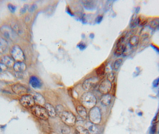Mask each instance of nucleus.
I'll list each match as a JSON object with an SVG mask.
<instances>
[{"label": "nucleus", "instance_id": "obj_19", "mask_svg": "<svg viewBox=\"0 0 159 134\" xmlns=\"http://www.w3.org/2000/svg\"><path fill=\"white\" fill-rule=\"evenodd\" d=\"M33 97L34 98L35 102L37 103L38 105H40V106L45 105V104H46L45 100L42 95L40 94L39 93H35L33 95Z\"/></svg>", "mask_w": 159, "mask_h": 134}, {"label": "nucleus", "instance_id": "obj_32", "mask_svg": "<svg viewBox=\"0 0 159 134\" xmlns=\"http://www.w3.org/2000/svg\"><path fill=\"white\" fill-rule=\"evenodd\" d=\"M37 6L36 5V4H32V6H31L30 7H29V9H28V11L29 12H30V13H31V12H33V11H35L37 9Z\"/></svg>", "mask_w": 159, "mask_h": 134}, {"label": "nucleus", "instance_id": "obj_6", "mask_svg": "<svg viewBox=\"0 0 159 134\" xmlns=\"http://www.w3.org/2000/svg\"><path fill=\"white\" fill-rule=\"evenodd\" d=\"M20 104L26 109L31 108L35 106V100L33 95L30 94H25L22 95L19 100Z\"/></svg>", "mask_w": 159, "mask_h": 134}, {"label": "nucleus", "instance_id": "obj_37", "mask_svg": "<svg viewBox=\"0 0 159 134\" xmlns=\"http://www.w3.org/2000/svg\"></svg>", "mask_w": 159, "mask_h": 134}, {"label": "nucleus", "instance_id": "obj_4", "mask_svg": "<svg viewBox=\"0 0 159 134\" xmlns=\"http://www.w3.org/2000/svg\"><path fill=\"white\" fill-rule=\"evenodd\" d=\"M89 118L90 122L98 125L101 121V113L99 108L98 107H94L90 109L89 113Z\"/></svg>", "mask_w": 159, "mask_h": 134}, {"label": "nucleus", "instance_id": "obj_36", "mask_svg": "<svg viewBox=\"0 0 159 134\" xmlns=\"http://www.w3.org/2000/svg\"><path fill=\"white\" fill-rule=\"evenodd\" d=\"M159 115H157L154 119V120H153V121H152V123H157V122H159Z\"/></svg>", "mask_w": 159, "mask_h": 134}, {"label": "nucleus", "instance_id": "obj_16", "mask_svg": "<svg viewBox=\"0 0 159 134\" xmlns=\"http://www.w3.org/2000/svg\"><path fill=\"white\" fill-rule=\"evenodd\" d=\"M112 102V95L110 94H103L101 98V103L105 106H109Z\"/></svg>", "mask_w": 159, "mask_h": 134}, {"label": "nucleus", "instance_id": "obj_24", "mask_svg": "<svg viewBox=\"0 0 159 134\" xmlns=\"http://www.w3.org/2000/svg\"><path fill=\"white\" fill-rule=\"evenodd\" d=\"M159 25V19L157 18L151 20L150 23V27L152 29H156Z\"/></svg>", "mask_w": 159, "mask_h": 134}, {"label": "nucleus", "instance_id": "obj_23", "mask_svg": "<svg viewBox=\"0 0 159 134\" xmlns=\"http://www.w3.org/2000/svg\"><path fill=\"white\" fill-rule=\"evenodd\" d=\"M77 134H90L87 129L83 126H78L75 129Z\"/></svg>", "mask_w": 159, "mask_h": 134}, {"label": "nucleus", "instance_id": "obj_1", "mask_svg": "<svg viewBox=\"0 0 159 134\" xmlns=\"http://www.w3.org/2000/svg\"><path fill=\"white\" fill-rule=\"evenodd\" d=\"M81 103L86 108L91 109L95 107L97 100L95 96L90 92H86L81 95Z\"/></svg>", "mask_w": 159, "mask_h": 134}, {"label": "nucleus", "instance_id": "obj_30", "mask_svg": "<svg viewBox=\"0 0 159 134\" xmlns=\"http://www.w3.org/2000/svg\"><path fill=\"white\" fill-rule=\"evenodd\" d=\"M107 79H108L111 82L114 80V78H115L114 74L112 71L107 72Z\"/></svg>", "mask_w": 159, "mask_h": 134}, {"label": "nucleus", "instance_id": "obj_20", "mask_svg": "<svg viewBox=\"0 0 159 134\" xmlns=\"http://www.w3.org/2000/svg\"><path fill=\"white\" fill-rule=\"evenodd\" d=\"M139 37L138 36L134 35L130 38L129 44L131 47H135L139 44Z\"/></svg>", "mask_w": 159, "mask_h": 134}, {"label": "nucleus", "instance_id": "obj_29", "mask_svg": "<svg viewBox=\"0 0 159 134\" xmlns=\"http://www.w3.org/2000/svg\"><path fill=\"white\" fill-rule=\"evenodd\" d=\"M147 22H148L147 19L143 18V17H140L138 20V24L140 26H145L146 24H147Z\"/></svg>", "mask_w": 159, "mask_h": 134}, {"label": "nucleus", "instance_id": "obj_2", "mask_svg": "<svg viewBox=\"0 0 159 134\" xmlns=\"http://www.w3.org/2000/svg\"><path fill=\"white\" fill-rule=\"evenodd\" d=\"M59 116L64 123L68 126H74L76 123V117L69 111H61L59 113Z\"/></svg>", "mask_w": 159, "mask_h": 134}, {"label": "nucleus", "instance_id": "obj_31", "mask_svg": "<svg viewBox=\"0 0 159 134\" xmlns=\"http://www.w3.org/2000/svg\"><path fill=\"white\" fill-rule=\"evenodd\" d=\"M29 7H30V6H29V5H27V4H26V5H25L24 6V7H22V8L20 9V13L21 14H25L28 10V9H29Z\"/></svg>", "mask_w": 159, "mask_h": 134}, {"label": "nucleus", "instance_id": "obj_13", "mask_svg": "<svg viewBox=\"0 0 159 134\" xmlns=\"http://www.w3.org/2000/svg\"><path fill=\"white\" fill-rule=\"evenodd\" d=\"M76 110L77 113L79 114L81 118L84 119H86L88 118V112L86 111V109L83 106V105H79L76 107Z\"/></svg>", "mask_w": 159, "mask_h": 134}, {"label": "nucleus", "instance_id": "obj_17", "mask_svg": "<svg viewBox=\"0 0 159 134\" xmlns=\"http://www.w3.org/2000/svg\"><path fill=\"white\" fill-rule=\"evenodd\" d=\"M126 47V45L125 43L117 44V47H116V48L114 51L115 55H117V56L123 55L125 52Z\"/></svg>", "mask_w": 159, "mask_h": 134}, {"label": "nucleus", "instance_id": "obj_14", "mask_svg": "<svg viewBox=\"0 0 159 134\" xmlns=\"http://www.w3.org/2000/svg\"><path fill=\"white\" fill-rule=\"evenodd\" d=\"M45 108L48 111L49 116H51L52 118H55L57 116L56 110L52 104L49 103L45 104Z\"/></svg>", "mask_w": 159, "mask_h": 134}, {"label": "nucleus", "instance_id": "obj_8", "mask_svg": "<svg viewBox=\"0 0 159 134\" xmlns=\"http://www.w3.org/2000/svg\"><path fill=\"white\" fill-rule=\"evenodd\" d=\"M112 88L111 82L108 79L103 80L99 86V91L102 94H107L110 93Z\"/></svg>", "mask_w": 159, "mask_h": 134}, {"label": "nucleus", "instance_id": "obj_5", "mask_svg": "<svg viewBox=\"0 0 159 134\" xmlns=\"http://www.w3.org/2000/svg\"><path fill=\"white\" fill-rule=\"evenodd\" d=\"M99 82V79L98 77H92L86 79L82 85L83 89L87 92L93 90L98 85Z\"/></svg>", "mask_w": 159, "mask_h": 134}, {"label": "nucleus", "instance_id": "obj_7", "mask_svg": "<svg viewBox=\"0 0 159 134\" xmlns=\"http://www.w3.org/2000/svg\"><path fill=\"white\" fill-rule=\"evenodd\" d=\"M11 57L17 62H24L25 59L24 51L18 45H15L11 50Z\"/></svg>", "mask_w": 159, "mask_h": 134}, {"label": "nucleus", "instance_id": "obj_21", "mask_svg": "<svg viewBox=\"0 0 159 134\" xmlns=\"http://www.w3.org/2000/svg\"><path fill=\"white\" fill-rule=\"evenodd\" d=\"M84 7L88 10H93L95 8L96 2L94 1H83Z\"/></svg>", "mask_w": 159, "mask_h": 134}, {"label": "nucleus", "instance_id": "obj_9", "mask_svg": "<svg viewBox=\"0 0 159 134\" xmlns=\"http://www.w3.org/2000/svg\"><path fill=\"white\" fill-rule=\"evenodd\" d=\"M12 91L18 95H24L28 92V89L24 85L20 84H16L12 86Z\"/></svg>", "mask_w": 159, "mask_h": 134}, {"label": "nucleus", "instance_id": "obj_15", "mask_svg": "<svg viewBox=\"0 0 159 134\" xmlns=\"http://www.w3.org/2000/svg\"><path fill=\"white\" fill-rule=\"evenodd\" d=\"M1 62L4 64H5L7 67H13L14 64L15 63L14 59L8 55H6V56L3 57L1 58Z\"/></svg>", "mask_w": 159, "mask_h": 134}, {"label": "nucleus", "instance_id": "obj_22", "mask_svg": "<svg viewBox=\"0 0 159 134\" xmlns=\"http://www.w3.org/2000/svg\"><path fill=\"white\" fill-rule=\"evenodd\" d=\"M8 47V44L6 40L0 38V54H2L6 51Z\"/></svg>", "mask_w": 159, "mask_h": 134}, {"label": "nucleus", "instance_id": "obj_33", "mask_svg": "<svg viewBox=\"0 0 159 134\" xmlns=\"http://www.w3.org/2000/svg\"><path fill=\"white\" fill-rule=\"evenodd\" d=\"M7 67L1 62H0V72L4 71L7 70Z\"/></svg>", "mask_w": 159, "mask_h": 134}, {"label": "nucleus", "instance_id": "obj_35", "mask_svg": "<svg viewBox=\"0 0 159 134\" xmlns=\"http://www.w3.org/2000/svg\"><path fill=\"white\" fill-rule=\"evenodd\" d=\"M156 125H154V126H152L151 129H150L151 134H154L155 132H156Z\"/></svg>", "mask_w": 159, "mask_h": 134}, {"label": "nucleus", "instance_id": "obj_26", "mask_svg": "<svg viewBox=\"0 0 159 134\" xmlns=\"http://www.w3.org/2000/svg\"><path fill=\"white\" fill-rule=\"evenodd\" d=\"M151 29L150 27H147L145 26V28H143V29H142L141 31V34L142 35L145 37H147L149 35V34L150 33V31H151Z\"/></svg>", "mask_w": 159, "mask_h": 134}, {"label": "nucleus", "instance_id": "obj_12", "mask_svg": "<svg viewBox=\"0 0 159 134\" xmlns=\"http://www.w3.org/2000/svg\"><path fill=\"white\" fill-rule=\"evenodd\" d=\"M13 68L16 72H22L26 70V65L24 62H16V63L14 64Z\"/></svg>", "mask_w": 159, "mask_h": 134}, {"label": "nucleus", "instance_id": "obj_18", "mask_svg": "<svg viewBox=\"0 0 159 134\" xmlns=\"http://www.w3.org/2000/svg\"><path fill=\"white\" fill-rule=\"evenodd\" d=\"M86 128L87 129L89 134H95L97 133L98 129L95 124L92 122H88L86 124Z\"/></svg>", "mask_w": 159, "mask_h": 134}, {"label": "nucleus", "instance_id": "obj_3", "mask_svg": "<svg viewBox=\"0 0 159 134\" xmlns=\"http://www.w3.org/2000/svg\"><path fill=\"white\" fill-rule=\"evenodd\" d=\"M32 114L37 118L41 120H48L49 117L48 111L45 107L40 105H35L31 108Z\"/></svg>", "mask_w": 159, "mask_h": 134}, {"label": "nucleus", "instance_id": "obj_10", "mask_svg": "<svg viewBox=\"0 0 159 134\" xmlns=\"http://www.w3.org/2000/svg\"><path fill=\"white\" fill-rule=\"evenodd\" d=\"M1 32L4 35V37L8 39H13V37H15L16 33L12 29V28L6 25L2 26L1 28Z\"/></svg>", "mask_w": 159, "mask_h": 134}, {"label": "nucleus", "instance_id": "obj_28", "mask_svg": "<svg viewBox=\"0 0 159 134\" xmlns=\"http://www.w3.org/2000/svg\"><path fill=\"white\" fill-rule=\"evenodd\" d=\"M61 132L63 134H69L70 133V128L69 126L65 124L61 128Z\"/></svg>", "mask_w": 159, "mask_h": 134}, {"label": "nucleus", "instance_id": "obj_11", "mask_svg": "<svg viewBox=\"0 0 159 134\" xmlns=\"http://www.w3.org/2000/svg\"><path fill=\"white\" fill-rule=\"evenodd\" d=\"M30 84L33 88H35V89L41 88L43 85L41 80L35 76H31L30 79Z\"/></svg>", "mask_w": 159, "mask_h": 134}, {"label": "nucleus", "instance_id": "obj_34", "mask_svg": "<svg viewBox=\"0 0 159 134\" xmlns=\"http://www.w3.org/2000/svg\"><path fill=\"white\" fill-rule=\"evenodd\" d=\"M8 9H9V10H10L11 13H14V12H15V11H16V7H15V6H13V4H8Z\"/></svg>", "mask_w": 159, "mask_h": 134}, {"label": "nucleus", "instance_id": "obj_25", "mask_svg": "<svg viewBox=\"0 0 159 134\" xmlns=\"http://www.w3.org/2000/svg\"><path fill=\"white\" fill-rule=\"evenodd\" d=\"M105 72V67L104 66V65L102 64L101 66H100L98 69L96 70V73L99 76H103V74Z\"/></svg>", "mask_w": 159, "mask_h": 134}, {"label": "nucleus", "instance_id": "obj_27", "mask_svg": "<svg viewBox=\"0 0 159 134\" xmlns=\"http://www.w3.org/2000/svg\"><path fill=\"white\" fill-rule=\"evenodd\" d=\"M123 62V60L121 58H119L116 60L114 64V67L113 69L114 71H118L120 67Z\"/></svg>", "mask_w": 159, "mask_h": 134}]
</instances>
